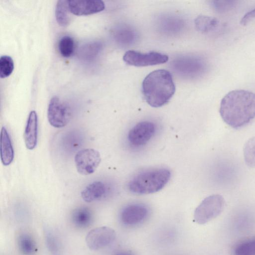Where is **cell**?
<instances>
[{
  "label": "cell",
  "mask_w": 255,
  "mask_h": 255,
  "mask_svg": "<svg viewBox=\"0 0 255 255\" xmlns=\"http://www.w3.org/2000/svg\"><path fill=\"white\" fill-rule=\"evenodd\" d=\"M74 161L78 172L82 175H89L95 172L100 164L101 158L99 151L93 148L79 150Z\"/></svg>",
  "instance_id": "obj_9"
},
{
  "label": "cell",
  "mask_w": 255,
  "mask_h": 255,
  "mask_svg": "<svg viewBox=\"0 0 255 255\" xmlns=\"http://www.w3.org/2000/svg\"><path fill=\"white\" fill-rule=\"evenodd\" d=\"M255 18V7L247 12L241 18L240 24L246 25L250 21Z\"/></svg>",
  "instance_id": "obj_30"
},
{
  "label": "cell",
  "mask_w": 255,
  "mask_h": 255,
  "mask_svg": "<svg viewBox=\"0 0 255 255\" xmlns=\"http://www.w3.org/2000/svg\"><path fill=\"white\" fill-rule=\"evenodd\" d=\"M123 60L129 65L143 67L166 63L168 60V57L167 55L155 51L143 53L131 50L125 53Z\"/></svg>",
  "instance_id": "obj_7"
},
{
  "label": "cell",
  "mask_w": 255,
  "mask_h": 255,
  "mask_svg": "<svg viewBox=\"0 0 255 255\" xmlns=\"http://www.w3.org/2000/svg\"><path fill=\"white\" fill-rule=\"evenodd\" d=\"M148 213V209L140 204H132L126 206L122 211L120 219L126 225L133 226L145 220Z\"/></svg>",
  "instance_id": "obj_12"
},
{
  "label": "cell",
  "mask_w": 255,
  "mask_h": 255,
  "mask_svg": "<svg viewBox=\"0 0 255 255\" xmlns=\"http://www.w3.org/2000/svg\"><path fill=\"white\" fill-rule=\"evenodd\" d=\"M171 67L177 74L189 78L203 75L207 69V64L202 57L197 56H182L171 63Z\"/></svg>",
  "instance_id": "obj_5"
},
{
  "label": "cell",
  "mask_w": 255,
  "mask_h": 255,
  "mask_svg": "<svg viewBox=\"0 0 255 255\" xmlns=\"http://www.w3.org/2000/svg\"><path fill=\"white\" fill-rule=\"evenodd\" d=\"M44 238L46 247L51 255H62L60 241L52 230L46 229L44 233Z\"/></svg>",
  "instance_id": "obj_24"
},
{
  "label": "cell",
  "mask_w": 255,
  "mask_h": 255,
  "mask_svg": "<svg viewBox=\"0 0 255 255\" xmlns=\"http://www.w3.org/2000/svg\"><path fill=\"white\" fill-rule=\"evenodd\" d=\"M58 49L60 54L64 57H69L75 50V42L70 36H64L59 40Z\"/></svg>",
  "instance_id": "obj_26"
},
{
  "label": "cell",
  "mask_w": 255,
  "mask_h": 255,
  "mask_svg": "<svg viewBox=\"0 0 255 255\" xmlns=\"http://www.w3.org/2000/svg\"><path fill=\"white\" fill-rule=\"evenodd\" d=\"M116 237V234L113 229L101 226L90 230L86 235L85 241L88 248L96 251L108 246Z\"/></svg>",
  "instance_id": "obj_8"
},
{
  "label": "cell",
  "mask_w": 255,
  "mask_h": 255,
  "mask_svg": "<svg viewBox=\"0 0 255 255\" xmlns=\"http://www.w3.org/2000/svg\"><path fill=\"white\" fill-rule=\"evenodd\" d=\"M244 160L246 165L255 168V136L249 138L243 148Z\"/></svg>",
  "instance_id": "obj_25"
},
{
  "label": "cell",
  "mask_w": 255,
  "mask_h": 255,
  "mask_svg": "<svg viewBox=\"0 0 255 255\" xmlns=\"http://www.w3.org/2000/svg\"><path fill=\"white\" fill-rule=\"evenodd\" d=\"M129 255V254H121V255Z\"/></svg>",
  "instance_id": "obj_31"
},
{
  "label": "cell",
  "mask_w": 255,
  "mask_h": 255,
  "mask_svg": "<svg viewBox=\"0 0 255 255\" xmlns=\"http://www.w3.org/2000/svg\"><path fill=\"white\" fill-rule=\"evenodd\" d=\"M14 69V62L9 56L3 55L0 58V77L5 78L8 77Z\"/></svg>",
  "instance_id": "obj_28"
},
{
  "label": "cell",
  "mask_w": 255,
  "mask_h": 255,
  "mask_svg": "<svg viewBox=\"0 0 255 255\" xmlns=\"http://www.w3.org/2000/svg\"><path fill=\"white\" fill-rule=\"evenodd\" d=\"M225 203L223 197L220 194L206 197L195 210L194 221L203 225L215 219L223 211Z\"/></svg>",
  "instance_id": "obj_4"
},
{
  "label": "cell",
  "mask_w": 255,
  "mask_h": 255,
  "mask_svg": "<svg viewBox=\"0 0 255 255\" xmlns=\"http://www.w3.org/2000/svg\"><path fill=\"white\" fill-rule=\"evenodd\" d=\"M106 192V187L101 181H94L87 185L81 192L82 199L86 202H92L101 199Z\"/></svg>",
  "instance_id": "obj_16"
},
{
  "label": "cell",
  "mask_w": 255,
  "mask_h": 255,
  "mask_svg": "<svg viewBox=\"0 0 255 255\" xmlns=\"http://www.w3.org/2000/svg\"><path fill=\"white\" fill-rule=\"evenodd\" d=\"M71 219L75 226L84 228L91 224L93 220V214L91 210L88 207H79L72 211Z\"/></svg>",
  "instance_id": "obj_17"
},
{
  "label": "cell",
  "mask_w": 255,
  "mask_h": 255,
  "mask_svg": "<svg viewBox=\"0 0 255 255\" xmlns=\"http://www.w3.org/2000/svg\"><path fill=\"white\" fill-rule=\"evenodd\" d=\"M219 23L216 17L203 15L198 16L195 20L196 28L203 33L213 31L218 27Z\"/></svg>",
  "instance_id": "obj_23"
},
{
  "label": "cell",
  "mask_w": 255,
  "mask_h": 255,
  "mask_svg": "<svg viewBox=\"0 0 255 255\" xmlns=\"http://www.w3.org/2000/svg\"><path fill=\"white\" fill-rule=\"evenodd\" d=\"M114 36L117 42L124 47L133 44L138 39V34L135 29L127 24L118 27L114 32Z\"/></svg>",
  "instance_id": "obj_14"
},
{
  "label": "cell",
  "mask_w": 255,
  "mask_h": 255,
  "mask_svg": "<svg viewBox=\"0 0 255 255\" xmlns=\"http://www.w3.org/2000/svg\"><path fill=\"white\" fill-rule=\"evenodd\" d=\"M160 28L164 32L174 34L182 29L183 22L181 19L175 16L164 17L160 20Z\"/></svg>",
  "instance_id": "obj_22"
},
{
  "label": "cell",
  "mask_w": 255,
  "mask_h": 255,
  "mask_svg": "<svg viewBox=\"0 0 255 255\" xmlns=\"http://www.w3.org/2000/svg\"><path fill=\"white\" fill-rule=\"evenodd\" d=\"M37 133V116L35 111H32L29 114L24 132V142L27 149L31 150L36 146Z\"/></svg>",
  "instance_id": "obj_13"
},
{
  "label": "cell",
  "mask_w": 255,
  "mask_h": 255,
  "mask_svg": "<svg viewBox=\"0 0 255 255\" xmlns=\"http://www.w3.org/2000/svg\"><path fill=\"white\" fill-rule=\"evenodd\" d=\"M68 5L71 13L76 15H87L103 11L105 3L101 0H69Z\"/></svg>",
  "instance_id": "obj_11"
},
{
  "label": "cell",
  "mask_w": 255,
  "mask_h": 255,
  "mask_svg": "<svg viewBox=\"0 0 255 255\" xmlns=\"http://www.w3.org/2000/svg\"><path fill=\"white\" fill-rule=\"evenodd\" d=\"M83 142L82 134L76 131H70L66 133L62 138L61 146L63 150L73 152L77 149Z\"/></svg>",
  "instance_id": "obj_19"
},
{
  "label": "cell",
  "mask_w": 255,
  "mask_h": 255,
  "mask_svg": "<svg viewBox=\"0 0 255 255\" xmlns=\"http://www.w3.org/2000/svg\"><path fill=\"white\" fill-rule=\"evenodd\" d=\"M102 43L99 41L89 42L83 45L78 50V56L83 60L94 59L102 49Z\"/></svg>",
  "instance_id": "obj_20"
},
{
  "label": "cell",
  "mask_w": 255,
  "mask_h": 255,
  "mask_svg": "<svg viewBox=\"0 0 255 255\" xmlns=\"http://www.w3.org/2000/svg\"><path fill=\"white\" fill-rule=\"evenodd\" d=\"M0 159L3 165H9L14 158V150L10 137L5 127L0 132Z\"/></svg>",
  "instance_id": "obj_15"
},
{
  "label": "cell",
  "mask_w": 255,
  "mask_h": 255,
  "mask_svg": "<svg viewBox=\"0 0 255 255\" xmlns=\"http://www.w3.org/2000/svg\"><path fill=\"white\" fill-rule=\"evenodd\" d=\"M170 171L166 168H154L142 171L134 176L128 182V188L131 192L148 194L161 190L168 182Z\"/></svg>",
  "instance_id": "obj_3"
},
{
  "label": "cell",
  "mask_w": 255,
  "mask_h": 255,
  "mask_svg": "<svg viewBox=\"0 0 255 255\" xmlns=\"http://www.w3.org/2000/svg\"><path fill=\"white\" fill-rule=\"evenodd\" d=\"M175 91V86L171 73L159 69L148 74L142 83L143 97L150 106L158 108L166 104Z\"/></svg>",
  "instance_id": "obj_2"
},
{
  "label": "cell",
  "mask_w": 255,
  "mask_h": 255,
  "mask_svg": "<svg viewBox=\"0 0 255 255\" xmlns=\"http://www.w3.org/2000/svg\"><path fill=\"white\" fill-rule=\"evenodd\" d=\"M18 249L22 255H34L37 251L36 242L31 235L22 233L17 239Z\"/></svg>",
  "instance_id": "obj_18"
},
{
  "label": "cell",
  "mask_w": 255,
  "mask_h": 255,
  "mask_svg": "<svg viewBox=\"0 0 255 255\" xmlns=\"http://www.w3.org/2000/svg\"><path fill=\"white\" fill-rule=\"evenodd\" d=\"M71 13L68 1L66 0H59L57 1L55 8V17L59 25L67 26L71 22Z\"/></svg>",
  "instance_id": "obj_21"
},
{
  "label": "cell",
  "mask_w": 255,
  "mask_h": 255,
  "mask_svg": "<svg viewBox=\"0 0 255 255\" xmlns=\"http://www.w3.org/2000/svg\"><path fill=\"white\" fill-rule=\"evenodd\" d=\"M234 255H255V238L237 245L234 249Z\"/></svg>",
  "instance_id": "obj_27"
},
{
  "label": "cell",
  "mask_w": 255,
  "mask_h": 255,
  "mask_svg": "<svg viewBox=\"0 0 255 255\" xmlns=\"http://www.w3.org/2000/svg\"><path fill=\"white\" fill-rule=\"evenodd\" d=\"M219 112L224 122L238 129L255 118V94L245 90L229 92L222 99Z\"/></svg>",
  "instance_id": "obj_1"
},
{
  "label": "cell",
  "mask_w": 255,
  "mask_h": 255,
  "mask_svg": "<svg viewBox=\"0 0 255 255\" xmlns=\"http://www.w3.org/2000/svg\"><path fill=\"white\" fill-rule=\"evenodd\" d=\"M237 2L236 0H214L211 1V4L216 11L223 13L235 7Z\"/></svg>",
  "instance_id": "obj_29"
},
{
  "label": "cell",
  "mask_w": 255,
  "mask_h": 255,
  "mask_svg": "<svg viewBox=\"0 0 255 255\" xmlns=\"http://www.w3.org/2000/svg\"><path fill=\"white\" fill-rule=\"evenodd\" d=\"M156 127L154 123L143 121L137 123L129 131L128 139L134 146H141L146 144L154 135Z\"/></svg>",
  "instance_id": "obj_10"
},
{
  "label": "cell",
  "mask_w": 255,
  "mask_h": 255,
  "mask_svg": "<svg viewBox=\"0 0 255 255\" xmlns=\"http://www.w3.org/2000/svg\"><path fill=\"white\" fill-rule=\"evenodd\" d=\"M71 117V109L67 103L56 96L51 98L48 107L47 118L52 127L56 128L65 127Z\"/></svg>",
  "instance_id": "obj_6"
}]
</instances>
